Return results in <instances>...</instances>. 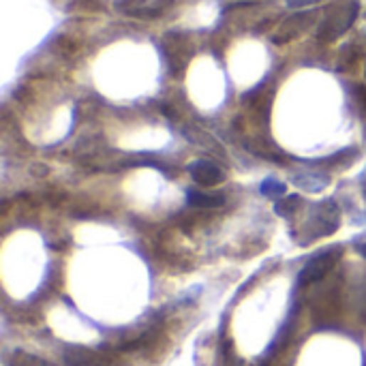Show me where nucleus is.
<instances>
[{"instance_id":"nucleus-4","label":"nucleus","mask_w":366,"mask_h":366,"mask_svg":"<svg viewBox=\"0 0 366 366\" xmlns=\"http://www.w3.org/2000/svg\"><path fill=\"white\" fill-rule=\"evenodd\" d=\"M9 366H50L46 360L37 357V355H28L24 351H16L11 360H7Z\"/></svg>"},{"instance_id":"nucleus-5","label":"nucleus","mask_w":366,"mask_h":366,"mask_svg":"<svg viewBox=\"0 0 366 366\" xmlns=\"http://www.w3.org/2000/svg\"><path fill=\"white\" fill-rule=\"evenodd\" d=\"M287 3H289L291 7H304V5H313V3H317V0H287Z\"/></svg>"},{"instance_id":"nucleus-3","label":"nucleus","mask_w":366,"mask_h":366,"mask_svg":"<svg viewBox=\"0 0 366 366\" xmlns=\"http://www.w3.org/2000/svg\"><path fill=\"white\" fill-rule=\"evenodd\" d=\"M193 169L204 172V174H195V178H197L202 184H214V182H219V180H221V172H219L216 167H212L210 163H197Z\"/></svg>"},{"instance_id":"nucleus-1","label":"nucleus","mask_w":366,"mask_h":366,"mask_svg":"<svg viewBox=\"0 0 366 366\" xmlns=\"http://www.w3.org/2000/svg\"><path fill=\"white\" fill-rule=\"evenodd\" d=\"M67 366H116L114 357L93 351V349H84V347H69L65 353Z\"/></svg>"},{"instance_id":"nucleus-2","label":"nucleus","mask_w":366,"mask_h":366,"mask_svg":"<svg viewBox=\"0 0 366 366\" xmlns=\"http://www.w3.org/2000/svg\"><path fill=\"white\" fill-rule=\"evenodd\" d=\"M336 261V257H334V253H323V255H317L308 266H306V270H304V274H302V278L304 281H315V278H319V276H323L330 268H332V263Z\"/></svg>"},{"instance_id":"nucleus-6","label":"nucleus","mask_w":366,"mask_h":366,"mask_svg":"<svg viewBox=\"0 0 366 366\" xmlns=\"http://www.w3.org/2000/svg\"><path fill=\"white\" fill-rule=\"evenodd\" d=\"M364 253H366V249H364Z\"/></svg>"}]
</instances>
